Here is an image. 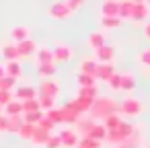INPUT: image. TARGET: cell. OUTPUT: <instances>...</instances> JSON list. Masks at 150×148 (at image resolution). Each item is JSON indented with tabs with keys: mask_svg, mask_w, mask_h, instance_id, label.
<instances>
[{
	"mask_svg": "<svg viewBox=\"0 0 150 148\" xmlns=\"http://www.w3.org/2000/svg\"><path fill=\"white\" fill-rule=\"evenodd\" d=\"M2 109H4V115H8V117H13V115H23V101L13 99V101H11L8 105H4Z\"/></svg>",
	"mask_w": 150,
	"mask_h": 148,
	"instance_id": "e0dca14e",
	"label": "cell"
},
{
	"mask_svg": "<svg viewBox=\"0 0 150 148\" xmlns=\"http://www.w3.org/2000/svg\"><path fill=\"white\" fill-rule=\"evenodd\" d=\"M146 148H148V146H146Z\"/></svg>",
	"mask_w": 150,
	"mask_h": 148,
	"instance_id": "db71d44e",
	"label": "cell"
},
{
	"mask_svg": "<svg viewBox=\"0 0 150 148\" xmlns=\"http://www.w3.org/2000/svg\"><path fill=\"white\" fill-rule=\"evenodd\" d=\"M60 93H62V89H60V82L56 78H43V82L39 84V95H47L52 99H58Z\"/></svg>",
	"mask_w": 150,
	"mask_h": 148,
	"instance_id": "277c9868",
	"label": "cell"
},
{
	"mask_svg": "<svg viewBox=\"0 0 150 148\" xmlns=\"http://www.w3.org/2000/svg\"><path fill=\"white\" fill-rule=\"evenodd\" d=\"M121 121H123V119H121V115L113 113V115H107V117L103 119V125H105V130H107V132H111V130H115Z\"/></svg>",
	"mask_w": 150,
	"mask_h": 148,
	"instance_id": "83f0119b",
	"label": "cell"
},
{
	"mask_svg": "<svg viewBox=\"0 0 150 148\" xmlns=\"http://www.w3.org/2000/svg\"><path fill=\"white\" fill-rule=\"evenodd\" d=\"M17 45V52H19V58H29V56H33L35 52H37V43L29 37V39H25V41H19V43H15Z\"/></svg>",
	"mask_w": 150,
	"mask_h": 148,
	"instance_id": "52a82bcc",
	"label": "cell"
},
{
	"mask_svg": "<svg viewBox=\"0 0 150 148\" xmlns=\"http://www.w3.org/2000/svg\"><path fill=\"white\" fill-rule=\"evenodd\" d=\"M37 101H39V109L41 111H50L56 107V99L47 97V95H37Z\"/></svg>",
	"mask_w": 150,
	"mask_h": 148,
	"instance_id": "4dcf8cb0",
	"label": "cell"
},
{
	"mask_svg": "<svg viewBox=\"0 0 150 148\" xmlns=\"http://www.w3.org/2000/svg\"><path fill=\"white\" fill-rule=\"evenodd\" d=\"M95 123H97V121H95L93 117H84V119L80 117V119L76 121V127H78V132H82V134L86 136V134L93 130V125H95Z\"/></svg>",
	"mask_w": 150,
	"mask_h": 148,
	"instance_id": "f546056e",
	"label": "cell"
},
{
	"mask_svg": "<svg viewBox=\"0 0 150 148\" xmlns=\"http://www.w3.org/2000/svg\"><path fill=\"white\" fill-rule=\"evenodd\" d=\"M4 74H6V72H4V66H2V64H0V78H2Z\"/></svg>",
	"mask_w": 150,
	"mask_h": 148,
	"instance_id": "c3c4849f",
	"label": "cell"
},
{
	"mask_svg": "<svg viewBox=\"0 0 150 148\" xmlns=\"http://www.w3.org/2000/svg\"><path fill=\"white\" fill-rule=\"evenodd\" d=\"M64 2H66V4L70 6V11L74 13V11H78V8L84 4V0H64Z\"/></svg>",
	"mask_w": 150,
	"mask_h": 148,
	"instance_id": "f6af8a7d",
	"label": "cell"
},
{
	"mask_svg": "<svg viewBox=\"0 0 150 148\" xmlns=\"http://www.w3.org/2000/svg\"><path fill=\"white\" fill-rule=\"evenodd\" d=\"M115 72H117V70H115L113 64H99V66H97V78H99V80H105V82H107Z\"/></svg>",
	"mask_w": 150,
	"mask_h": 148,
	"instance_id": "5bb4252c",
	"label": "cell"
},
{
	"mask_svg": "<svg viewBox=\"0 0 150 148\" xmlns=\"http://www.w3.org/2000/svg\"><path fill=\"white\" fill-rule=\"evenodd\" d=\"M35 58H37V66L39 64H52L54 62V52L47 50V47H37Z\"/></svg>",
	"mask_w": 150,
	"mask_h": 148,
	"instance_id": "ffe728a7",
	"label": "cell"
},
{
	"mask_svg": "<svg viewBox=\"0 0 150 148\" xmlns=\"http://www.w3.org/2000/svg\"><path fill=\"white\" fill-rule=\"evenodd\" d=\"M86 136H88V138H93V140L105 142V138H107V130H105V125H103V123H95V125H93V130H91Z\"/></svg>",
	"mask_w": 150,
	"mask_h": 148,
	"instance_id": "cb8c5ba5",
	"label": "cell"
},
{
	"mask_svg": "<svg viewBox=\"0 0 150 148\" xmlns=\"http://www.w3.org/2000/svg\"><path fill=\"white\" fill-rule=\"evenodd\" d=\"M101 144H103V142H99V140H93V138L84 136V138H80L78 148H101Z\"/></svg>",
	"mask_w": 150,
	"mask_h": 148,
	"instance_id": "e575fe53",
	"label": "cell"
},
{
	"mask_svg": "<svg viewBox=\"0 0 150 148\" xmlns=\"http://www.w3.org/2000/svg\"><path fill=\"white\" fill-rule=\"evenodd\" d=\"M101 25L105 29H117L121 25V19L119 17H101Z\"/></svg>",
	"mask_w": 150,
	"mask_h": 148,
	"instance_id": "d6a6232c",
	"label": "cell"
},
{
	"mask_svg": "<svg viewBox=\"0 0 150 148\" xmlns=\"http://www.w3.org/2000/svg\"><path fill=\"white\" fill-rule=\"evenodd\" d=\"M138 62H140L142 66L150 68V50H142V52L138 54Z\"/></svg>",
	"mask_w": 150,
	"mask_h": 148,
	"instance_id": "7bdbcfd3",
	"label": "cell"
},
{
	"mask_svg": "<svg viewBox=\"0 0 150 148\" xmlns=\"http://www.w3.org/2000/svg\"><path fill=\"white\" fill-rule=\"evenodd\" d=\"M50 136H52L50 132H45V130H41V127H37V125H35V132H33L31 142H33V144H37V146H45V142H47V138H50Z\"/></svg>",
	"mask_w": 150,
	"mask_h": 148,
	"instance_id": "d4e9b609",
	"label": "cell"
},
{
	"mask_svg": "<svg viewBox=\"0 0 150 148\" xmlns=\"http://www.w3.org/2000/svg\"><path fill=\"white\" fill-rule=\"evenodd\" d=\"M95 60H97L99 64H113V60H115V50H113L111 45H103V47H99V50L95 52Z\"/></svg>",
	"mask_w": 150,
	"mask_h": 148,
	"instance_id": "8992f818",
	"label": "cell"
},
{
	"mask_svg": "<svg viewBox=\"0 0 150 148\" xmlns=\"http://www.w3.org/2000/svg\"><path fill=\"white\" fill-rule=\"evenodd\" d=\"M6 127H8V117L0 113V132H6Z\"/></svg>",
	"mask_w": 150,
	"mask_h": 148,
	"instance_id": "bcb514c9",
	"label": "cell"
},
{
	"mask_svg": "<svg viewBox=\"0 0 150 148\" xmlns=\"http://www.w3.org/2000/svg\"><path fill=\"white\" fill-rule=\"evenodd\" d=\"M15 82H17V78L4 74L2 78H0V91H13L15 89Z\"/></svg>",
	"mask_w": 150,
	"mask_h": 148,
	"instance_id": "8d00e7d4",
	"label": "cell"
},
{
	"mask_svg": "<svg viewBox=\"0 0 150 148\" xmlns=\"http://www.w3.org/2000/svg\"><path fill=\"white\" fill-rule=\"evenodd\" d=\"M6 117H8V115H6ZM23 123H25V121H23V115H13V117H8V127H6V132L17 134Z\"/></svg>",
	"mask_w": 150,
	"mask_h": 148,
	"instance_id": "f1b7e54d",
	"label": "cell"
},
{
	"mask_svg": "<svg viewBox=\"0 0 150 148\" xmlns=\"http://www.w3.org/2000/svg\"><path fill=\"white\" fill-rule=\"evenodd\" d=\"M33 132H35V125H31V123H23L21 130H19L17 134H19V138H23V140H31V138H33Z\"/></svg>",
	"mask_w": 150,
	"mask_h": 148,
	"instance_id": "836d02e7",
	"label": "cell"
},
{
	"mask_svg": "<svg viewBox=\"0 0 150 148\" xmlns=\"http://www.w3.org/2000/svg\"><path fill=\"white\" fill-rule=\"evenodd\" d=\"M45 117H47V119H52L56 125H58V123H62V111H60V109H56V107H54V109H50V111H45Z\"/></svg>",
	"mask_w": 150,
	"mask_h": 148,
	"instance_id": "f35d334b",
	"label": "cell"
},
{
	"mask_svg": "<svg viewBox=\"0 0 150 148\" xmlns=\"http://www.w3.org/2000/svg\"><path fill=\"white\" fill-rule=\"evenodd\" d=\"M148 17V4L146 2H140V4H134V13H132V21L140 23Z\"/></svg>",
	"mask_w": 150,
	"mask_h": 148,
	"instance_id": "44dd1931",
	"label": "cell"
},
{
	"mask_svg": "<svg viewBox=\"0 0 150 148\" xmlns=\"http://www.w3.org/2000/svg\"><path fill=\"white\" fill-rule=\"evenodd\" d=\"M37 127H41V130H45V132H50V134H52V132H54V127H56V123H54L52 119H47V117L43 115V119H41V121L37 123Z\"/></svg>",
	"mask_w": 150,
	"mask_h": 148,
	"instance_id": "60d3db41",
	"label": "cell"
},
{
	"mask_svg": "<svg viewBox=\"0 0 150 148\" xmlns=\"http://www.w3.org/2000/svg\"><path fill=\"white\" fill-rule=\"evenodd\" d=\"M136 89V76L132 72H121V91L132 93Z\"/></svg>",
	"mask_w": 150,
	"mask_h": 148,
	"instance_id": "7402d4cb",
	"label": "cell"
},
{
	"mask_svg": "<svg viewBox=\"0 0 150 148\" xmlns=\"http://www.w3.org/2000/svg\"><path fill=\"white\" fill-rule=\"evenodd\" d=\"M119 148H132V146H125V144H121V146H119Z\"/></svg>",
	"mask_w": 150,
	"mask_h": 148,
	"instance_id": "f907efd6",
	"label": "cell"
},
{
	"mask_svg": "<svg viewBox=\"0 0 150 148\" xmlns=\"http://www.w3.org/2000/svg\"><path fill=\"white\" fill-rule=\"evenodd\" d=\"M136 134V127L132 125V123H127V121H121L115 130H111V132H107V138H105V142H109V144H123L125 140H129L132 136Z\"/></svg>",
	"mask_w": 150,
	"mask_h": 148,
	"instance_id": "7a4b0ae2",
	"label": "cell"
},
{
	"mask_svg": "<svg viewBox=\"0 0 150 148\" xmlns=\"http://www.w3.org/2000/svg\"><path fill=\"white\" fill-rule=\"evenodd\" d=\"M134 4H140V2H146V0H132Z\"/></svg>",
	"mask_w": 150,
	"mask_h": 148,
	"instance_id": "681fc988",
	"label": "cell"
},
{
	"mask_svg": "<svg viewBox=\"0 0 150 148\" xmlns=\"http://www.w3.org/2000/svg\"><path fill=\"white\" fill-rule=\"evenodd\" d=\"M88 117L97 119V117H107V115H113V113H119V103L113 99V97H97L93 101V107L88 109Z\"/></svg>",
	"mask_w": 150,
	"mask_h": 148,
	"instance_id": "6da1fadb",
	"label": "cell"
},
{
	"mask_svg": "<svg viewBox=\"0 0 150 148\" xmlns=\"http://www.w3.org/2000/svg\"><path fill=\"white\" fill-rule=\"evenodd\" d=\"M45 148H62V140H60V136L52 134V136L47 138V142H45Z\"/></svg>",
	"mask_w": 150,
	"mask_h": 148,
	"instance_id": "b9f144b4",
	"label": "cell"
},
{
	"mask_svg": "<svg viewBox=\"0 0 150 148\" xmlns=\"http://www.w3.org/2000/svg\"><path fill=\"white\" fill-rule=\"evenodd\" d=\"M132 13H134V2H132V0H119V13H117V17L121 21L123 19L132 21Z\"/></svg>",
	"mask_w": 150,
	"mask_h": 148,
	"instance_id": "ac0fdd59",
	"label": "cell"
},
{
	"mask_svg": "<svg viewBox=\"0 0 150 148\" xmlns=\"http://www.w3.org/2000/svg\"><path fill=\"white\" fill-rule=\"evenodd\" d=\"M103 45H107L105 43V33H101V31H95V33H91L88 35V47L91 50H99V47H103Z\"/></svg>",
	"mask_w": 150,
	"mask_h": 148,
	"instance_id": "d6986e66",
	"label": "cell"
},
{
	"mask_svg": "<svg viewBox=\"0 0 150 148\" xmlns=\"http://www.w3.org/2000/svg\"><path fill=\"white\" fill-rule=\"evenodd\" d=\"M33 111H39V101L37 99L23 101V113H33Z\"/></svg>",
	"mask_w": 150,
	"mask_h": 148,
	"instance_id": "d590c367",
	"label": "cell"
},
{
	"mask_svg": "<svg viewBox=\"0 0 150 148\" xmlns=\"http://www.w3.org/2000/svg\"><path fill=\"white\" fill-rule=\"evenodd\" d=\"M60 111H62V123H76V121L80 119V115H82V113H78L76 109H72L68 103H66Z\"/></svg>",
	"mask_w": 150,
	"mask_h": 148,
	"instance_id": "30bf717a",
	"label": "cell"
},
{
	"mask_svg": "<svg viewBox=\"0 0 150 148\" xmlns=\"http://www.w3.org/2000/svg\"><path fill=\"white\" fill-rule=\"evenodd\" d=\"M58 136H60V140H62V146H64V148H76V146H78V142H80L78 134H76V132H72V130H64V132H60Z\"/></svg>",
	"mask_w": 150,
	"mask_h": 148,
	"instance_id": "9c48e42d",
	"label": "cell"
},
{
	"mask_svg": "<svg viewBox=\"0 0 150 148\" xmlns=\"http://www.w3.org/2000/svg\"><path fill=\"white\" fill-rule=\"evenodd\" d=\"M0 113H2V107H0Z\"/></svg>",
	"mask_w": 150,
	"mask_h": 148,
	"instance_id": "f5cc1de1",
	"label": "cell"
},
{
	"mask_svg": "<svg viewBox=\"0 0 150 148\" xmlns=\"http://www.w3.org/2000/svg\"><path fill=\"white\" fill-rule=\"evenodd\" d=\"M107 86H109L111 91H121V74L115 72V74L107 80Z\"/></svg>",
	"mask_w": 150,
	"mask_h": 148,
	"instance_id": "74e56055",
	"label": "cell"
},
{
	"mask_svg": "<svg viewBox=\"0 0 150 148\" xmlns=\"http://www.w3.org/2000/svg\"><path fill=\"white\" fill-rule=\"evenodd\" d=\"M146 4H150V0H146Z\"/></svg>",
	"mask_w": 150,
	"mask_h": 148,
	"instance_id": "816d5d0a",
	"label": "cell"
},
{
	"mask_svg": "<svg viewBox=\"0 0 150 148\" xmlns=\"http://www.w3.org/2000/svg\"><path fill=\"white\" fill-rule=\"evenodd\" d=\"M144 35H146V39H150V23H146V27H144Z\"/></svg>",
	"mask_w": 150,
	"mask_h": 148,
	"instance_id": "7dc6e473",
	"label": "cell"
},
{
	"mask_svg": "<svg viewBox=\"0 0 150 148\" xmlns=\"http://www.w3.org/2000/svg\"><path fill=\"white\" fill-rule=\"evenodd\" d=\"M13 99H15V97H13V91H0V107L8 105Z\"/></svg>",
	"mask_w": 150,
	"mask_h": 148,
	"instance_id": "ee69618b",
	"label": "cell"
},
{
	"mask_svg": "<svg viewBox=\"0 0 150 148\" xmlns=\"http://www.w3.org/2000/svg\"><path fill=\"white\" fill-rule=\"evenodd\" d=\"M4 72H6V76L21 78V76H23V66H21V62H19V60L6 62V66H4Z\"/></svg>",
	"mask_w": 150,
	"mask_h": 148,
	"instance_id": "2e32d148",
	"label": "cell"
},
{
	"mask_svg": "<svg viewBox=\"0 0 150 148\" xmlns=\"http://www.w3.org/2000/svg\"><path fill=\"white\" fill-rule=\"evenodd\" d=\"M15 99H19V101L37 99V89H33V86H19V89L15 91Z\"/></svg>",
	"mask_w": 150,
	"mask_h": 148,
	"instance_id": "9a60e30c",
	"label": "cell"
},
{
	"mask_svg": "<svg viewBox=\"0 0 150 148\" xmlns=\"http://www.w3.org/2000/svg\"><path fill=\"white\" fill-rule=\"evenodd\" d=\"M43 115H45V113H43L41 109H39V111H33V113H23V121H25V123H31V125H37V123L43 119Z\"/></svg>",
	"mask_w": 150,
	"mask_h": 148,
	"instance_id": "1f68e13d",
	"label": "cell"
},
{
	"mask_svg": "<svg viewBox=\"0 0 150 148\" xmlns=\"http://www.w3.org/2000/svg\"><path fill=\"white\" fill-rule=\"evenodd\" d=\"M74 13L70 11V6L64 2V0H60V2H54L50 6V17L52 19H58V21H64V19H70Z\"/></svg>",
	"mask_w": 150,
	"mask_h": 148,
	"instance_id": "5b68a950",
	"label": "cell"
},
{
	"mask_svg": "<svg viewBox=\"0 0 150 148\" xmlns=\"http://www.w3.org/2000/svg\"><path fill=\"white\" fill-rule=\"evenodd\" d=\"M95 76H88V74H78V84L80 86H95Z\"/></svg>",
	"mask_w": 150,
	"mask_h": 148,
	"instance_id": "ab89813d",
	"label": "cell"
},
{
	"mask_svg": "<svg viewBox=\"0 0 150 148\" xmlns=\"http://www.w3.org/2000/svg\"><path fill=\"white\" fill-rule=\"evenodd\" d=\"M52 52H54V62H70L72 56H74V52L64 43H58Z\"/></svg>",
	"mask_w": 150,
	"mask_h": 148,
	"instance_id": "ba28073f",
	"label": "cell"
},
{
	"mask_svg": "<svg viewBox=\"0 0 150 148\" xmlns=\"http://www.w3.org/2000/svg\"><path fill=\"white\" fill-rule=\"evenodd\" d=\"M37 72L43 78H54L56 72H58V66H56V62H52V64H39L37 66Z\"/></svg>",
	"mask_w": 150,
	"mask_h": 148,
	"instance_id": "603a6c76",
	"label": "cell"
},
{
	"mask_svg": "<svg viewBox=\"0 0 150 148\" xmlns=\"http://www.w3.org/2000/svg\"><path fill=\"white\" fill-rule=\"evenodd\" d=\"M29 33H31V29H29V27H25V25H17V27H13V29H11V37L15 39V43L29 39Z\"/></svg>",
	"mask_w": 150,
	"mask_h": 148,
	"instance_id": "4fadbf2b",
	"label": "cell"
},
{
	"mask_svg": "<svg viewBox=\"0 0 150 148\" xmlns=\"http://www.w3.org/2000/svg\"><path fill=\"white\" fill-rule=\"evenodd\" d=\"M119 113L123 115H129V117H138L144 113V105L140 99H134V97H127L119 103Z\"/></svg>",
	"mask_w": 150,
	"mask_h": 148,
	"instance_id": "3957f363",
	"label": "cell"
},
{
	"mask_svg": "<svg viewBox=\"0 0 150 148\" xmlns=\"http://www.w3.org/2000/svg\"><path fill=\"white\" fill-rule=\"evenodd\" d=\"M2 56L6 58V62L19 60V52H17V45H15V43H4V45H2Z\"/></svg>",
	"mask_w": 150,
	"mask_h": 148,
	"instance_id": "4316f807",
	"label": "cell"
},
{
	"mask_svg": "<svg viewBox=\"0 0 150 148\" xmlns=\"http://www.w3.org/2000/svg\"><path fill=\"white\" fill-rule=\"evenodd\" d=\"M97 66H99L97 60L84 58V60L80 62V74H88V76H95V78H97Z\"/></svg>",
	"mask_w": 150,
	"mask_h": 148,
	"instance_id": "7c38bea8",
	"label": "cell"
},
{
	"mask_svg": "<svg viewBox=\"0 0 150 148\" xmlns=\"http://www.w3.org/2000/svg\"><path fill=\"white\" fill-rule=\"evenodd\" d=\"M119 13V0H105L101 6V15L103 17H117Z\"/></svg>",
	"mask_w": 150,
	"mask_h": 148,
	"instance_id": "8fae6325",
	"label": "cell"
},
{
	"mask_svg": "<svg viewBox=\"0 0 150 148\" xmlns=\"http://www.w3.org/2000/svg\"><path fill=\"white\" fill-rule=\"evenodd\" d=\"M78 97H80V99H86V101H95V99L99 97L97 84H95V86H80V89H78Z\"/></svg>",
	"mask_w": 150,
	"mask_h": 148,
	"instance_id": "484cf974",
	"label": "cell"
}]
</instances>
